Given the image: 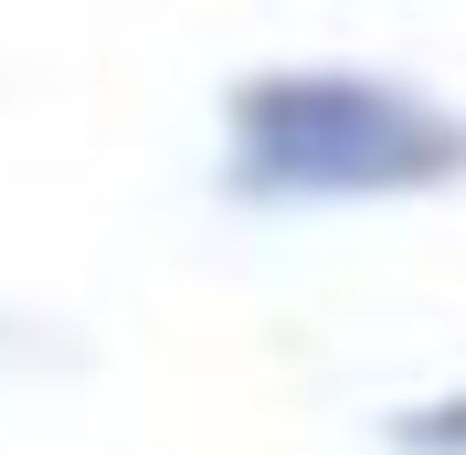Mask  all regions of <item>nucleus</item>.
<instances>
[{"mask_svg": "<svg viewBox=\"0 0 466 455\" xmlns=\"http://www.w3.org/2000/svg\"><path fill=\"white\" fill-rule=\"evenodd\" d=\"M392 445H403V455H466V392H445V402H424V413H403V424H392Z\"/></svg>", "mask_w": 466, "mask_h": 455, "instance_id": "nucleus-2", "label": "nucleus"}, {"mask_svg": "<svg viewBox=\"0 0 466 455\" xmlns=\"http://www.w3.org/2000/svg\"><path fill=\"white\" fill-rule=\"evenodd\" d=\"M223 138H233V191L255 201H381L466 180V116L413 86L350 75V64L244 75L223 96Z\"/></svg>", "mask_w": 466, "mask_h": 455, "instance_id": "nucleus-1", "label": "nucleus"}]
</instances>
